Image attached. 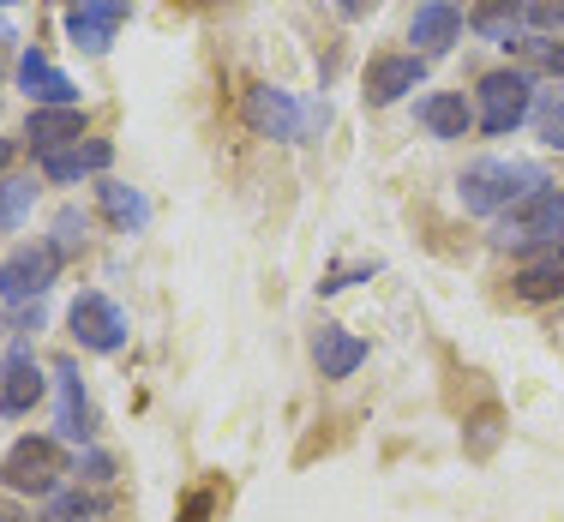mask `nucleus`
Here are the masks:
<instances>
[{"mask_svg":"<svg viewBox=\"0 0 564 522\" xmlns=\"http://www.w3.org/2000/svg\"><path fill=\"white\" fill-rule=\"evenodd\" d=\"M492 247L517 252V259L564 247V186H534L529 198H517L499 217V229H492Z\"/></svg>","mask_w":564,"mask_h":522,"instance_id":"nucleus-1","label":"nucleus"},{"mask_svg":"<svg viewBox=\"0 0 564 522\" xmlns=\"http://www.w3.org/2000/svg\"><path fill=\"white\" fill-rule=\"evenodd\" d=\"M534 186H546V174L534 163H505V156H487V163H468L463 181H456V198H463L468 217H505L517 198H529Z\"/></svg>","mask_w":564,"mask_h":522,"instance_id":"nucleus-2","label":"nucleus"},{"mask_svg":"<svg viewBox=\"0 0 564 522\" xmlns=\"http://www.w3.org/2000/svg\"><path fill=\"white\" fill-rule=\"evenodd\" d=\"M480 132L487 139H505V132H517L522 120L534 115V73H522V66H499V73L480 78Z\"/></svg>","mask_w":564,"mask_h":522,"instance_id":"nucleus-3","label":"nucleus"},{"mask_svg":"<svg viewBox=\"0 0 564 522\" xmlns=\"http://www.w3.org/2000/svg\"><path fill=\"white\" fill-rule=\"evenodd\" d=\"M61 475H66V457L55 438H19L0 457V487L19 492V499H55Z\"/></svg>","mask_w":564,"mask_h":522,"instance_id":"nucleus-4","label":"nucleus"},{"mask_svg":"<svg viewBox=\"0 0 564 522\" xmlns=\"http://www.w3.org/2000/svg\"><path fill=\"white\" fill-rule=\"evenodd\" d=\"M66 325H73L78 348H90V355H115V348H127V337H132L127 306H115L109 294H97V289H85L66 306Z\"/></svg>","mask_w":564,"mask_h":522,"instance_id":"nucleus-5","label":"nucleus"},{"mask_svg":"<svg viewBox=\"0 0 564 522\" xmlns=\"http://www.w3.org/2000/svg\"><path fill=\"white\" fill-rule=\"evenodd\" d=\"M240 115H247V127L259 132V139H306V127H325V109H301V102L289 97V90H276V85H252L247 90V102H240Z\"/></svg>","mask_w":564,"mask_h":522,"instance_id":"nucleus-6","label":"nucleus"},{"mask_svg":"<svg viewBox=\"0 0 564 522\" xmlns=\"http://www.w3.org/2000/svg\"><path fill=\"white\" fill-rule=\"evenodd\" d=\"M55 271H61V252L48 247V240H24V247L0 264V301H7V306L36 301V294H48Z\"/></svg>","mask_w":564,"mask_h":522,"instance_id":"nucleus-7","label":"nucleus"},{"mask_svg":"<svg viewBox=\"0 0 564 522\" xmlns=\"http://www.w3.org/2000/svg\"><path fill=\"white\" fill-rule=\"evenodd\" d=\"M127 12V0H66V36H73L78 55H109Z\"/></svg>","mask_w":564,"mask_h":522,"instance_id":"nucleus-8","label":"nucleus"},{"mask_svg":"<svg viewBox=\"0 0 564 522\" xmlns=\"http://www.w3.org/2000/svg\"><path fill=\"white\" fill-rule=\"evenodd\" d=\"M421 78H426V61L414 55V48H409V55H372L360 90H367L372 109H391V102H402L414 85H421Z\"/></svg>","mask_w":564,"mask_h":522,"instance_id":"nucleus-9","label":"nucleus"},{"mask_svg":"<svg viewBox=\"0 0 564 522\" xmlns=\"http://www.w3.org/2000/svg\"><path fill=\"white\" fill-rule=\"evenodd\" d=\"M43 391H48L43 367H36V355L19 342L7 355V367H0V414H7V421H24V414L43 403Z\"/></svg>","mask_w":564,"mask_h":522,"instance_id":"nucleus-10","label":"nucleus"},{"mask_svg":"<svg viewBox=\"0 0 564 522\" xmlns=\"http://www.w3.org/2000/svg\"><path fill=\"white\" fill-rule=\"evenodd\" d=\"M409 43L421 61L456 48L463 43V7H456V0H421V7L409 12Z\"/></svg>","mask_w":564,"mask_h":522,"instance_id":"nucleus-11","label":"nucleus"},{"mask_svg":"<svg viewBox=\"0 0 564 522\" xmlns=\"http://www.w3.org/2000/svg\"><path fill=\"white\" fill-rule=\"evenodd\" d=\"M19 90L36 109H78V85L43 55V48H24L19 55Z\"/></svg>","mask_w":564,"mask_h":522,"instance_id":"nucleus-12","label":"nucleus"},{"mask_svg":"<svg viewBox=\"0 0 564 522\" xmlns=\"http://www.w3.org/2000/svg\"><path fill=\"white\" fill-rule=\"evenodd\" d=\"M313 367H318V379H355L367 367V342L343 325H318L313 330Z\"/></svg>","mask_w":564,"mask_h":522,"instance_id":"nucleus-13","label":"nucleus"},{"mask_svg":"<svg viewBox=\"0 0 564 522\" xmlns=\"http://www.w3.org/2000/svg\"><path fill=\"white\" fill-rule=\"evenodd\" d=\"M109 163H115V144L109 139H78V144H66V151L43 156V181L78 186V181H90V174H102Z\"/></svg>","mask_w":564,"mask_h":522,"instance_id":"nucleus-14","label":"nucleus"},{"mask_svg":"<svg viewBox=\"0 0 564 522\" xmlns=\"http://www.w3.org/2000/svg\"><path fill=\"white\" fill-rule=\"evenodd\" d=\"M78 139H85V109H31V120H24L31 156H55Z\"/></svg>","mask_w":564,"mask_h":522,"instance_id":"nucleus-15","label":"nucleus"},{"mask_svg":"<svg viewBox=\"0 0 564 522\" xmlns=\"http://www.w3.org/2000/svg\"><path fill=\"white\" fill-rule=\"evenodd\" d=\"M510 289H517V301H529V306L564 301V247L522 259V264H517V276H510Z\"/></svg>","mask_w":564,"mask_h":522,"instance_id":"nucleus-16","label":"nucleus"},{"mask_svg":"<svg viewBox=\"0 0 564 522\" xmlns=\"http://www.w3.org/2000/svg\"><path fill=\"white\" fill-rule=\"evenodd\" d=\"M414 120H421L433 139H468V127H475V109H468L463 90H433V97L414 102Z\"/></svg>","mask_w":564,"mask_h":522,"instance_id":"nucleus-17","label":"nucleus"},{"mask_svg":"<svg viewBox=\"0 0 564 522\" xmlns=\"http://www.w3.org/2000/svg\"><path fill=\"white\" fill-rule=\"evenodd\" d=\"M55 379H61V438L90 445V433H97V414H90V403H85V379H78L73 360H55Z\"/></svg>","mask_w":564,"mask_h":522,"instance_id":"nucleus-18","label":"nucleus"},{"mask_svg":"<svg viewBox=\"0 0 564 522\" xmlns=\"http://www.w3.org/2000/svg\"><path fill=\"white\" fill-rule=\"evenodd\" d=\"M522 19H529V0H475V12H468V24L499 48H517Z\"/></svg>","mask_w":564,"mask_h":522,"instance_id":"nucleus-19","label":"nucleus"},{"mask_svg":"<svg viewBox=\"0 0 564 522\" xmlns=\"http://www.w3.org/2000/svg\"><path fill=\"white\" fill-rule=\"evenodd\" d=\"M97 198H102V217H109L120 235H139L144 222H151V205H144V193H139V186L102 181V186H97Z\"/></svg>","mask_w":564,"mask_h":522,"instance_id":"nucleus-20","label":"nucleus"},{"mask_svg":"<svg viewBox=\"0 0 564 522\" xmlns=\"http://www.w3.org/2000/svg\"><path fill=\"white\" fill-rule=\"evenodd\" d=\"M499 433H505V414L499 409H475V414H468V426H463V450H468V457H492V450H499Z\"/></svg>","mask_w":564,"mask_h":522,"instance_id":"nucleus-21","label":"nucleus"},{"mask_svg":"<svg viewBox=\"0 0 564 522\" xmlns=\"http://www.w3.org/2000/svg\"><path fill=\"white\" fill-rule=\"evenodd\" d=\"M517 55L522 73H546L553 85L564 78V43H553V36H517Z\"/></svg>","mask_w":564,"mask_h":522,"instance_id":"nucleus-22","label":"nucleus"},{"mask_svg":"<svg viewBox=\"0 0 564 522\" xmlns=\"http://www.w3.org/2000/svg\"><path fill=\"white\" fill-rule=\"evenodd\" d=\"M534 132H541L546 151H564V85L534 97Z\"/></svg>","mask_w":564,"mask_h":522,"instance_id":"nucleus-23","label":"nucleus"},{"mask_svg":"<svg viewBox=\"0 0 564 522\" xmlns=\"http://www.w3.org/2000/svg\"><path fill=\"white\" fill-rule=\"evenodd\" d=\"M102 504L90 499V492H55V499H48V511L36 516V522H85V516H97Z\"/></svg>","mask_w":564,"mask_h":522,"instance_id":"nucleus-24","label":"nucleus"},{"mask_svg":"<svg viewBox=\"0 0 564 522\" xmlns=\"http://www.w3.org/2000/svg\"><path fill=\"white\" fill-rule=\"evenodd\" d=\"M36 186L31 181H0V229H19L24 210H31Z\"/></svg>","mask_w":564,"mask_h":522,"instance_id":"nucleus-25","label":"nucleus"},{"mask_svg":"<svg viewBox=\"0 0 564 522\" xmlns=\"http://www.w3.org/2000/svg\"><path fill=\"white\" fill-rule=\"evenodd\" d=\"M48 247H55L61 259H78V252H85V210H61V217H55V240H48Z\"/></svg>","mask_w":564,"mask_h":522,"instance_id":"nucleus-26","label":"nucleus"},{"mask_svg":"<svg viewBox=\"0 0 564 522\" xmlns=\"http://www.w3.org/2000/svg\"><path fill=\"white\" fill-rule=\"evenodd\" d=\"M217 511H223V487L210 480V487H193V492H186V504H181V516H174V522H210Z\"/></svg>","mask_w":564,"mask_h":522,"instance_id":"nucleus-27","label":"nucleus"},{"mask_svg":"<svg viewBox=\"0 0 564 522\" xmlns=\"http://www.w3.org/2000/svg\"><path fill=\"white\" fill-rule=\"evenodd\" d=\"M529 24L534 31H564V0H529Z\"/></svg>","mask_w":564,"mask_h":522,"instance_id":"nucleus-28","label":"nucleus"},{"mask_svg":"<svg viewBox=\"0 0 564 522\" xmlns=\"http://www.w3.org/2000/svg\"><path fill=\"white\" fill-rule=\"evenodd\" d=\"M78 468H85L90 480H115V457H102V450H85V457H78Z\"/></svg>","mask_w":564,"mask_h":522,"instance_id":"nucleus-29","label":"nucleus"},{"mask_svg":"<svg viewBox=\"0 0 564 522\" xmlns=\"http://www.w3.org/2000/svg\"><path fill=\"white\" fill-rule=\"evenodd\" d=\"M330 7H337V12H343V19H367V12H372V7H379V0H330Z\"/></svg>","mask_w":564,"mask_h":522,"instance_id":"nucleus-30","label":"nucleus"},{"mask_svg":"<svg viewBox=\"0 0 564 522\" xmlns=\"http://www.w3.org/2000/svg\"><path fill=\"white\" fill-rule=\"evenodd\" d=\"M12 156H19V144H12V139H0V174L12 168Z\"/></svg>","mask_w":564,"mask_h":522,"instance_id":"nucleus-31","label":"nucleus"},{"mask_svg":"<svg viewBox=\"0 0 564 522\" xmlns=\"http://www.w3.org/2000/svg\"><path fill=\"white\" fill-rule=\"evenodd\" d=\"M181 7H217V0H181Z\"/></svg>","mask_w":564,"mask_h":522,"instance_id":"nucleus-32","label":"nucleus"},{"mask_svg":"<svg viewBox=\"0 0 564 522\" xmlns=\"http://www.w3.org/2000/svg\"><path fill=\"white\" fill-rule=\"evenodd\" d=\"M0 7H19V0H0Z\"/></svg>","mask_w":564,"mask_h":522,"instance_id":"nucleus-33","label":"nucleus"}]
</instances>
